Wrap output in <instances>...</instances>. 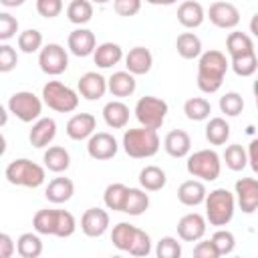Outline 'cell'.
I'll use <instances>...</instances> for the list:
<instances>
[{
	"label": "cell",
	"instance_id": "cell-11",
	"mask_svg": "<svg viewBox=\"0 0 258 258\" xmlns=\"http://www.w3.org/2000/svg\"><path fill=\"white\" fill-rule=\"evenodd\" d=\"M208 18L214 26L228 30V28H236L240 24V10L230 2H214V4H210Z\"/></svg>",
	"mask_w": 258,
	"mask_h": 258
},
{
	"label": "cell",
	"instance_id": "cell-43",
	"mask_svg": "<svg viewBox=\"0 0 258 258\" xmlns=\"http://www.w3.org/2000/svg\"><path fill=\"white\" fill-rule=\"evenodd\" d=\"M77 222L75 216L67 210H56V226H54V236L56 238H69L75 234Z\"/></svg>",
	"mask_w": 258,
	"mask_h": 258
},
{
	"label": "cell",
	"instance_id": "cell-29",
	"mask_svg": "<svg viewBox=\"0 0 258 258\" xmlns=\"http://www.w3.org/2000/svg\"><path fill=\"white\" fill-rule=\"evenodd\" d=\"M44 165H46V169H50V171H54V173H60V171H64V169H69V165H71V155H69V151L64 149V147H60V145H52V147H48L46 151H44Z\"/></svg>",
	"mask_w": 258,
	"mask_h": 258
},
{
	"label": "cell",
	"instance_id": "cell-49",
	"mask_svg": "<svg viewBox=\"0 0 258 258\" xmlns=\"http://www.w3.org/2000/svg\"><path fill=\"white\" fill-rule=\"evenodd\" d=\"M36 12L42 18H54L62 12V0H36Z\"/></svg>",
	"mask_w": 258,
	"mask_h": 258
},
{
	"label": "cell",
	"instance_id": "cell-16",
	"mask_svg": "<svg viewBox=\"0 0 258 258\" xmlns=\"http://www.w3.org/2000/svg\"><path fill=\"white\" fill-rule=\"evenodd\" d=\"M67 44H69V50L75 54V56H89V54H93L95 52V48H97V38H95V34L91 32V30H87V28H77V30H73L71 34H69V38H67Z\"/></svg>",
	"mask_w": 258,
	"mask_h": 258
},
{
	"label": "cell",
	"instance_id": "cell-28",
	"mask_svg": "<svg viewBox=\"0 0 258 258\" xmlns=\"http://www.w3.org/2000/svg\"><path fill=\"white\" fill-rule=\"evenodd\" d=\"M175 48H177V54L181 58L191 60V58H198L202 54V40L194 32H181L175 40Z\"/></svg>",
	"mask_w": 258,
	"mask_h": 258
},
{
	"label": "cell",
	"instance_id": "cell-47",
	"mask_svg": "<svg viewBox=\"0 0 258 258\" xmlns=\"http://www.w3.org/2000/svg\"><path fill=\"white\" fill-rule=\"evenodd\" d=\"M18 32V20L8 14V12H2L0 14V40H10L12 36H16Z\"/></svg>",
	"mask_w": 258,
	"mask_h": 258
},
{
	"label": "cell",
	"instance_id": "cell-19",
	"mask_svg": "<svg viewBox=\"0 0 258 258\" xmlns=\"http://www.w3.org/2000/svg\"><path fill=\"white\" fill-rule=\"evenodd\" d=\"M204 18H206L204 6L196 0H185L177 8V22L183 28H198V26H202Z\"/></svg>",
	"mask_w": 258,
	"mask_h": 258
},
{
	"label": "cell",
	"instance_id": "cell-46",
	"mask_svg": "<svg viewBox=\"0 0 258 258\" xmlns=\"http://www.w3.org/2000/svg\"><path fill=\"white\" fill-rule=\"evenodd\" d=\"M149 252H151V238H149L147 232H143V230L137 228L135 238H133V244L129 248V254H133V256H147Z\"/></svg>",
	"mask_w": 258,
	"mask_h": 258
},
{
	"label": "cell",
	"instance_id": "cell-32",
	"mask_svg": "<svg viewBox=\"0 0 258 258\" xmlns=\"http://www.w3.org/2000/svg\"><path fill=\"white\" fill-rule=\"evenodd\" d=\"M230 137V125L224 117H212L206 125V139L212 145H224Z\"/></svg>",
	"mask_w": 258,
	"mask_h": 258
},
{
	"label": "cell",
	"instance_id": "cell-36",
	"mask_svg": "<svg viewBox=\"0 0 258 258\" xmlns=\"http://www.w3.org/2000/svg\"><path fill=\"white\" fill-rule=\"evenodd\" d=\"M183 113L189 121H204L212 113V105L204 97H191L183 103Z\"/></svg>",
	"mask_w": 258,
	"mask_h": 258
},
{
	"label": "cell",
	"instance_id": "cell-52",
	"mask_svg": "<svg viewBox=\"0 0 258 258\" xmlns=\"http://www.w3.org/2000/svg\"><path fill=\"white\" fill-rule=\"evenodd\" d=\"M16 252V244L10 234H0V258H10Z\"/></svg>",
	"mask_w": 258,
	"mask_h": 258
},
{
	"label": "cell",
	"instance_id": "cell-4",
	"mask_svg": "<svg viewBox=\"0 0 258 258\" xmlns=\"http://www.w3.org/2000/svg\"><path fill=\"white\" fill-rule=\"evenodd\" d=\"M8 183L12 185H22V187H38L44 183V167H40L38 163L22 157V159H14L6 165L4 171Z\"/></svg>",
	"mask_w": 258,
	"mask_h": 258
},
{
	"label": "cell",
	"instance_id": "cell-55",
	"mask_svg": "<svg viewBox=\"0 0 258 258\" xmlns=\"http://www.w3.org/2000/svg\"><path fill=\"white\" fill-rule=\"evenodd\" d=\"M250 32L254 34V36H258V12L252 16V20H250Z\"/></svg>",
	"mask_w": 258,
	"mask_h": 258
},
{
	"label": "cell",
	"instance_id": "cell-56",
	"mask_svg": "<svg viewBox=\"0 0 258 258\" xmlns=\"http://www.w3.org/2000/svg\"><path fill=\"white\" fill-rule=\"evenodd\" d=\"M145 2H149V4H153V6H171V4H175L177 0H145Z\"/></svg>",
	"mask_w": 258,
	"mask_h": 258
},
{
	"label": "cell",
	"instance_id": "cell-44",
	"mask_svg": "<svg viewBox=\"0 0 258 258\" xmlns=\"http://www.w3.org/2000/svg\"><path fill=\"white\" fill-rule=\"evenodd\" d=\"M155 254H157V258H179L181 256V244L171 236H163L157 242Z\"/></svg>",
	"mask_w": 258,
	"mask_h": 258
},
{
	"label": "cell",
	"instance_id": "cell-31",
	"mask_svg": "<svg viewBox=\"0 0 258 258\" xmlns=\"http://www.w3.org/2000/svg\"><path fill=\"white\" fill-rule=\"evenodd\" d=\"M135 232H137V228H135L133 224H129V222H119V224L113 228V232H111V242H113V246H115L117 250H121V252H129V248H131V244H133V238H135Z\"/></svg>",
	"mask_w": 258,
	"mask_h": 258
},
{
	"label": "cell",
	"instance_id": "cell-17",
	"mask_svg": "<svg viewBox=\"0 0 258 258\" xmlns=\"http://www.w3.org/2000/svg\"><path fill=\"white\" fill-rule=\"evenodd\" d=\"M95 129H97V119L93 113H77L67 123V135L75 141L91 137L95 133Z\"/></svg>",
	"mask_w": 258,
	"mask_h": 258
},
{
	"label": "cell",
	"instance_id": "cell-34",
	"mask_svg": "<svg viewBox=\"0 0 258 258\" xmlns=\"http://www.w3.org/2000/svg\"><path fill=\"white\" fill-rule=\"evenodd\" d=\"M127 191H129V187L125 183H111V185H107V189L103 194L105 206L109 210H113V212H123L125 200H127Z\"/></svg>",
	"mask_w": 258,
	"mask_h": 258
},
{
	"label": "cell",
	"instance_id": "cell-9",
	"mask_svg": "<svg viewBox=\"0 0 258 258\" xmlns=\"http://www.w3.org/2000/svg\"><path fill=\"white\" fill-rule=\"evenodd\" d=\"M38 64H40V71L50 75V77H56V75H62L69 67V54L67 50L56 44V42H50L46 46L40 48V54H38Z\"/></svg>",
	"mask_w": 258,
	"mask_h": 258
},
{
	"label": "cell",
	"instance_id": "cell-51",
	"mask_svg": "<svg viewBox=\"0 0 258 258\" xmlns=\"http://www.w3.org/2000/svg\"><path fill=\"white\" fill-rule=\"evenodd\" d=\"M194 256H196V258H218L220 252H218L216 244H214L212 238H210V240H204V242L198 240V244L194 246Z\"/></svg>",
	"mask_w": 258,
	"mask_h": 258
},
{
	"label": "cell",
	"instance_id": "cell-23",
	"mask_svg": "<svg viewBox=\"0 0 258 258\" xmlns=\"http://www.w3.org/2000/svg\"><path fill=\"white\" fill-rule=\"evenodd\" d=\"M109 91L113 97H129L135 93L137 83H135V75H131L129 71H117L107 79Z\"/></svg>",
	"mask_w": 258,
	"mask_h": 258
},
{
	"label": "cell",
	"instance_id": "cell-37",
	"mask_svg": "<svg viewBox=\"0 0 258 258\" xmlns=\"http://www.w3.org/2000/svg\"><path fill=\"white\" fill-rule=\"evenodd\" d=\"M67 18L73 24H87L93 18V4L89 0H73L67 6Z\"/></svg>",
	"mask_w": 258,
	"mask_h": 258
},
{
	"label": "cell",
	"instance_id": "cell-50",
	"mask_svg": "<svg viewBox=\"0 0 258 258\" xmlns=\"http://www.w3.org/2000/svg\"><path fill=\"white\" fill-rule=\"evenodd\" d=\"M113 8L119 16H135L141 10V0H113Z\"/></svg>",
	"mask_w": 258,
	"mask_h": 258
},
{
	"label": "cell",
	"instance_id": "cell-25",
	"mask_svg": "<svg viewBox=\"0 0 258 258\" xmlns=\"http://www.w3.org/2000/svg\"><path fill=\"white\" fill-rule=\"evenodd\" d=\"M73 194H75V183L69 177H54L46 185V189H44L46 200L52 202V204H64V202H69L73 198Z\"/></svg>",
	"mask_w": 258,
	"mask_h": 258
},
{
	"label": "cell",
	"instance_id": "cell-42",
	"mask_svg": "<svg viewBox=\"0 0 258 258\" xmlns=\"http://www.w3.org/2000/svg\"><path fill=\"white\" fill-rule=\"evenodd\" d=\"M242 109H244V99H242L240 93L230 91V93H226V95L220 97V111H222L224 115H228V117H238V115L242 113Z\"/></svg>",
	"mask_w": 258,
	"mask_h": 258
},
{
	"label": "cell",
	"instance_id": "cell-26",
	"mask_svg": "<svg viewBox=\"0 0 258 258\" xmlns=\"http://www.w3.org/2000/svg\"><path fill=\"white\" fill-rule=\"evenodd\" d=\"M103 119L113 129H123L129 123V107L123 101H109L103 107Z\"/></svg>",
	"mask_w": 258,
	"mask_h": 258
},
{
	"label": "cell",
	"instance_id": "cell-20",
	"mask_svg": "<svg viewBox=\"0 0 258 258\" xmlns=\"http://www.w3.org/2000/svg\"><path fill=\"white\" fill-rule=\"evenodd\" d=\"M151 64H153V56L145 46H135L125 56V67L131 75H147L151 71Z\"/></svg>",
	"mask_w": 258,
	"mask_h": 258
},
{
	"label": "cell",
	"instance_id": "cell-41",
	"mask_svg": "<svg viewBox=\"0 0 258 258\" xmlns=\"http://www.w3.org/2000/svg\"><path fill=\"white\" fill-rule=\"evenodd\" d=\"M18 48L26 54H32L42 48V34L36 28H26L18 34Z\"/></svg>",
	"mask_w": 258,
	"mask_h": 258
},
{
	"label": "cell",
	"instance_id": "cell-45",
	"mask_svg": "<svg viewBox=\"0 0 258 258\" xmlns=\"http://www.w3.org/2000/svg\"><path fill=\"white\" fill-rule=\"evenodd\" d=\"M212 242L216 244L220 256L230 254V252L234 250V246H236V238H234V234L228 232V230H218V232L212 236Z\"/></svg>",
	"mask_w": 258,
	"mask_h": 258
},
{
	"label": "cell",
	"instance_id": "cell-13",
	"mask_svg": "<svg viewBox=\"0 0 258 258\" xmlns=\"http://www.w3.org/2000/svg\"><path fill=\"white\" fill-rule=\"evenodd\" d=\"M236 200L244 214H252L258 210V179L240 177L236 181Z\"/></svg>",
	"mask_w": 258,
	"mask_h": 258
},
{
	"label": "cell",
	"instance_id": "cell-54",
	"mask_svg": "<svg viewBox=\"0 0 258 258\" xmlns=\"http://www.w3.org/2000/svg\"><path fill=\"white\" fill-rule=\"evenodd\" d=\"M26 0H0V4L2 6H6V8H16V6H22Z\"/></svg>",
	"mask_w": 258,
	"mask_h": 258
},
{
	"label": "cell",
	"instance_id": "cell-30",
	"mask_svg": "<svg viewBox=\"0 0 258 258\" xmlns=\"http://www.w3.org/2000/svg\"><path fill=\"white\" fill-rule=\"evenodd\" d=\"M226 50L228 54L234 58V56H242V54H248V52H254V42L252 38L246 34V32H230L228 38H226Z\"/></svg>",
	"mask_w": 258,
	"mask_h": 258
},
{
	"label": "cell",
	"instance_id": "cell-35",
	"mask_svg": "<svg viewBox=\"0 0 258 258\" xmlns=\"http://www.w3.org/2000/svg\"><path fill=\"white\" fill-rule=\"evenodd\" d=\"M149 208V196L139 187H129L123 212L129 216H141Z\"/></svg>",
	"mask_w": 258,
	"mask_h": 258
},
{
	"label": "cell",
	"instance_id": "cell-48",
	"mask_svg": "<svg viewBox=\"0 0 258 258\" xmlns=\"http://www.w3.org/2000/svg\"><path fill=\"white\" fill-rule=\"evenodd\" d=\"M18 64V54L10 44H2L0 46V73H10L14 67Z\"/></svg>",
	"mask_w": 258,
	"mask_h": 258
},
{
	"label": "cell",
	"instance_id": "cell-22",
	"mask_svg": "<svg viewBox=\"0 0 258 258\" xmlns=\"http://www.w3.org/2000/svg\"><path fill=\"white\" fill-rule=\"evenodd\" d=\"M206 196H208L206 185L200 179H187L177 187V200L183 206H189V208L200 206L202 202H206Z\"/></svg>",
	"mask_w": 258,
	"mask_h": 258
},
{
	"label": "cell",
	"instance_id": "cell-39",
	"mask_svg": "<svg viewBox=\"0 0 258 258\" xmlns=\"http://www.w3.org/2000/svg\"><path fill=\"white\" fill-rule=\"evenodd\" d=\"M54 226H56V210H38L32 218V228L38 234L54 236Z\"/></svg>",
	"mask_w": 258,
	"mask_h": 258
},
{
	"label": "cell",
	"instance_id": "cell-38",
	"mask_svg": "<svg viewBox=\"0 0 258 258\" xmlns=\"http://www.w3.org/2000/svg\"><path fill=\"white\" fill-rule=\"evenodd\" d=\"M224 161L232 171H242L248 165V151L240 143H232L224 151Z\"/></svg>",
	"mask_w": 258,
	"mask_h": 258
},
{
	"label": "cell",
	"instance_id": "cell-6",
	"mask_svg": "<svg viewBox=\"0 0 258 258\" xmlns=\"http://www.w3.org/2000/svg\"><path fill=\"white\" fill-rule=\"evenodd\" d=\"M187 173L200 177L202 181H214L220 177L222 161L214 149H200L187 157Z\"/></svg>",
	"mask_w": 258,
	"mask_h": 258
},
{
	"label": "cell",
	"instance_id": "cell-24",
	"mask_svg": "<svg viewBox=\"0 0 258 258\" xmlns=\"http://www.w3.org/2000/svg\"><path fill=\"white\" fill-rule=\"evenodd\" d=\"M123 58V48L117 42H103L95 48L93 52V60L97 67L101 69H111L115 67L119 60Z\"/></svg>",
	"mask_w": 258,
	"mask_h": 258
},
{
	"label": "cell",
	"instance_id": "cell-5",
	"mask_svg": "<svg viewBox=\"0 0 258 258\" xmlns=\"http://www.w3.org/2000/svg\"><path fill=\"white\" fill-rule=\"evenodd\" d=\"M42 101L56 113H71L79 107V95L60 81H48L42 87Z\"/></svg>",
	"mask_w": 258,
	"mask_h": 258
},
{
	"label": "cell",
	"instance_id": "cell-7",
	"mask_svg": "<svg viewBox=\"0 0 258 258\" xmlns=\"http://www.w3.org/2000/svg\"><path fill=\"white\" fill-rule=\"evenodd\" d=\"M165 115H167V103L159 97L145 95L135 105V117L143 127L159 129L165 121Z\"/></svg>",
	"mask_w": 258,
	"mask_h": 258
},
{
	"label": "cell",
	"instance_id": "cell-3",
	"mask_svg": "<svg viewBox=\"0 0 258 258\" xmlns=\"http://www.w3.org/2000/svg\"><path fill=\"white\" fill-rule=\"evenodd\" d=\"M236 210V198L226 187H218L206 196V220L212 226H226L234 218Z\"/></svg>",
	"mask_w": 258,
	"mask_h": 258
},
{
	"label": "cell",
	"instance_id": "cell-27",
	"mask_svg": "<svg viewBox=\"0 0 258 258\" xmlns=\"http://www.w3.org/2000/svg\"><path fill=\"white\" fill-rule=\"evenodd\" d=\"M167 181V175L157 165H145L139 171V183L145 191H159Z\"/></svg>",
	"mask_w": 258,
	"mask_h": 258
},
{
	"label": "cell",
	"instance_id": "cell-2",
	"mask_svg": "<svg viewBox=\"0 0 258 258\" xmlns=\"http://www.w3.org/2000/svg\"><path fill=\"white\" fill-rule=\"evenodd\" d=\"M123 149L133 159L153 157L159 151L157 129H149V127H143V125L137 127V129H127L125 135H123Z\"/></svg>",
	"mask_w": 258,
	"mask_h": 258
},
{
	"label": "cell",
	"instance_id": "cell-15",
	"mask_svg": "<svg viewBox=\"0 0 258 258\" xmlns=\"http://www.w3.org/2000/svg\"><path fill=\"white\" fill-rule=\"evenodd\" d=\"M109 91V85H107V79L95 71H89L85 73L81 79H79V93L87 99V101H99L105 93Z\"/></svg>",
	"mask_w": 258,
	"mask_h": 258
},
{
	"label": "cell",
	"instance_id": "cell-1",
	"mask_svg": "<svg viewBox=\"0 0 258 258\" xmlns=\"http://www.w3.org/2000/svg\"><path fill=\"white\" fill-rule=\"evenodd\" d=\"M228 67H230V62L224 52H220V50L202 52L200 60H198V89L208 95L216 93L224 83Z\"/></svg>",
	"mask_w": 258,
	"mask_h": 258
},
{
	"label": "cell",
	"instance_id": "cell-40",
	"mask_svg": "<svg viewBox=\"0 0 258 258\" xmlns=\"http://www.w3.org/2000/svg\"><path fill=\"white\" fill-rule=\"evenodd\" d=\"M232 71L238 75V77H252L258 69V58H256V52H248V54H242V56H234L232 62H230Z\"/></svg>",
	"mask_w": 258,
	"mask_h": 258
},
{
	"label": "cell",
	"instance_id": "cell-58",
	"mask_svg": "<svg viewBox=\"0 0 258 258\" xmlns=\"http://www.w3.org/2000/svg\"><path fill=\"white\" fill-rule=\"evenodd\" d=\"M91 2H95V4H107L109 0H91Z\"/></svg>",
	"mask_w": 258,
	"mask_h": 258
},
{
	"label": "cell",
	"instance_id": "cell-12",
	"mask_svg": "<svg viewBox=\"0 0 258 258\" xmlns=\"http://www.w3.org/2000/svg\"><path fill=\"white\" fill-rule=\"evenodd\" d=\"M206 218L202 214H185L179 218L177 222V236L183 240V242H198L206 236Z\"/></svg>",
	"mask_w": 258,
	"mask_h": 258
},
{
	"label": "cell",
	"instance_id": "cell-14",
	"mask_svg": "<svg viewBox=\"0 0 258 258\" xmlns=\"http://www.w3.org/2000/svg\"><path fill=\"white\" fill-rule=\"evenodd\" d=\"M109 228V214L101 208H89L81 216V230L89 238H99Z\"/></svg>",
	"mask_w": 258,
	"mask_h": 258
},
{
	"label": "cell",
	"instance_id": "cell-10",
	"mask_svg": "<svg viewBox=\"0 0 258 258\" xmlns=\"http://www.w3.org/2000/svg\"><path fill=\"white\" fill-rule=\"evenodd\" d=\"M117 139L111 135V133H105V131H99V133H93L89 137V143H87V151L93 159L97 161H105V159H111L117 155Z\"/></svg>",
	"mask_w": 258,
	"mask_h": 258
},
{
	"label": "cell",
	"instance_id": "cell-57",
	"mask_svg": "<svg viewBox=\"0 0 258 258\" xmlns=\"http://www.w3.org/2000/svg\"><path fill=\"white\" fill-rule=\"evenodd\" d=\"M254 97H256V107H258V79L254 81Z\"/></svg>",
	"mask_w": 258,
	"mask_h": 258
},
{
	"label": "cell",
	"instance_id": "cell-53",
	"mask_svg": "<svg viewBox=\"0 0 258 258\" xmlns=\"http://www.w3.org/2000/svg\"><path fill=\"white\" fill-rule=\"evenodd\" d=\"M248 163L254 169V173H258V137L252 139L248 145Z\"/></svg>",
	"mask_w": 258,
	"mask_h": 258
},
{
	"label": "cell",
	"instance_id": "cell-18",
	"mask_svg": "<svg viewBox=\"0 0 258 258\" xmlns=\"http://www.w3.org/2000/svg\"><path fill=\"white\" fill-rule=\"evenodd\" d=\"M56 135V121L50 119V117H42V119H36V123L32 125L30 133H28V139H30V145L32 147H46Z\"/></svg>",
	"mask_w": 258,
	"mask_h": 258
},
{
	"label": "cell",
	"instance_id": "cell-21",
	"mask_svg": "<svg viewBox=\"0 0 258 258\" xmlns=\"http://www.w3.org/2000/svg\"><path fill=\"white\" fill-rule=\"evenodd\" d=\"M163 147L167 151V155L179 159V157H185L191 149V137L183 131V129H173L165 135L163 139Z\"/></svg>",
	"mask_w": 258,
	"mask_h": 258
},
{
	"label": "cell",
	"instance_id": "cell-8",
	"mask_svg": "<svg viewBox=\"0 0 258 258\" xmlns=\"http://www.w3.org/2000/svg\"><path fill=\"white\" fill-rule=\"evenodd\" d=\"M8 111L22 123H32L42 113V101L32 91H18L8 99Z\"/></svg>",
	"mask_w": 258,
	"mask_h": 258
},
{
	"label": "cell",
	"instance_id": "cell-33",
	"mask_svg": "<svg viewBox=\"0 0 258 258\" xmlns=\"http://www.w3.org/2000/svg\"><path fill=\"white\" fill-rule=\"evenodd\" d=\"M16 252L22 258H38L42 254V242L38 238V232H26L16 240Z\"/></svg>",
	"mask_w": 258,
	"mask_h": 258
}]
</instances>
